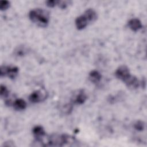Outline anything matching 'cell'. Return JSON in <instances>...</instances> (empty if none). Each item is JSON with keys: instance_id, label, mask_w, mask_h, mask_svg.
I'll return each mask as SVG.
<instances>
[{"instance_id": "1", "label": "cell", "mask_w": 147, "mask_h": 147, "mask_svg": "<svg viewBox=\"0 0 147 147\" xmlns=\"http://www.w3.org/2000/svg\"><path fill=\"white\" fill-rule=\"evenodd\" d=\"M29 18L32 22L41 27H46L49 22V13L42 9H35L29 13Z\"/></svg>"}, {"instance_id": "2", "label": "cell", "mask_w": 147, "mask_h": 147, "mask_svg": "<svg viewBox=\"0 0 147 147\" xmlns=\"http://www.w3.org/2000/svg\"><path fill=\"white\" fill-rule=\"evenodd\" d=\"M96 18L97 14L96 11L92 9H88L83 14L76 18V27L78 30H82L85 28L89 23L95 21Z\"/></svg>"}, {"instance_id": "3", "label": "cell", "mask_w": 147, "mask_h": 147, "mask_svg": "<svg viewBox=\"0 0 147 147\" xmlns=\"http://www.w3.org/2000/svg\"><path fill=\"white\" fill-rule=\"evenodd\" d=\"M74 138L67 134H52L48 137V144L49 146H63L69 142H74Z\"/></svg>"}, {"instance_id": "4", "label": "cell", "mask_w": 147, "mask_h": 147, "mask_svg": "<svg viewBox=\"0 0 147 147\" xmlns=\"http://www.w3.org/2000/svg\"><path fill=\"white\" fill-rule=\"evenodd\" d=\"M18 68L16 66H3L2 65L0 69V75L7 76L10 79H14L18 74Z\"/></svg>"}, {"instance_id": "5", "label": "cell", "mask_w": 147, "mask_h": 147, "mask_svg": "<svg viewBox=\"0 0 147 147\" xmlns=\"http://www.w3.org/2000/svg\"><path fill=\"white\" fill-rule=\"evenodd\" d=\"M117 78L122 80L124 83L131 76L130 70L126 65H121L119 67L115 72Z\"/></svg>"}, {"instance_id": "6", "label": "cell", "mask_w": 147, "mask_h": 147, "mask_svg": "<svg viewBox=\"0 0 147 147\" xmlns=\"http://www.w3.org/2000/svg\"><path fill=\"white\" fill-rule=\"evenodd\" d=\"M45 98L46 95L42 93L40 90L33 91L29 96V101L33 103H38L42 100H45Z\"/></svg>"}, {"instance_id": "7", "label": "cell", "mask_w": 147, "mask_h": 147, "mask_svg": "<svg viewBox=\"0 0 147 147\" xmlns=\"http://www.w3.org/2000/svg\"><path fill=\"white\" fill-rule=\"evenodd\" d=\"M87 99V96L86 94L84 92L83 90H80L78 93L74 96L72 99V105H82L85 102Z\"/></svg>"}, {"instance_id": "8", "label": "cell", "mask_w": 147, "mask_h": 147, "mask_svg": "<svg viewBox=\"0 0 147 147\" xmlns=\"http://www.w3.org/2000/svg\"><path fill=\"white\" fill-rule=\"evenodd\" d=\"M32 133L36 138V142H42V138L45 135V131L44 128L40 125L36 126L33 128Z\"/></svg>"}, {"instance_id": "9", "label": "cell", "mask_w": 147, "mask_h": 147, "mask_svg": "<svg viewBox=\"0 0 147 147\" xmlns=\"http://www.w3.org/2000/svg\"><path fill=\"white\" fill-rule=\"evenodd\" d=\"M126 86L130 89L134 90L140 86V82L138 79L133 75L131 76L125 82Z\"/></svg>"}, {"instance_id": "10", "label": "cell", "mask_w": 147, "mask_h": 147, "mask_svg": "<svg viewBox=\"0 0 147 147\" xmlns=\"http://www.w3.org/2000/svg\"><path fill=\"white\" fill-rule=\"evenodd\" d=\"M128 26L131 30L136 32L142 28L141 22L137 18H132L128 22Z\"/></svg>"}, {"instance_id": "11", "label": "cell", "mask_w": 147, "mask_h": 147, "mask_svg": "<svg viewBox=\"0 0 147 147\" xmlns=\"http://www.w3.org/2000/svg\"><path fill=\"white\" fill-rule=\"evenodd\" d=\"M88 78H89V80L92 83L96 84L100 81L102 78V75L98 71L93 70L89 73Z\"/></svg>"}, {"instance_id": "12", "label": "cell", "mask_w": 147, "mask_h": 147, "mask_svg": "<svg viewBox=\"0 0 147 147\" xmlns=\"http://www.w3.org/2000/svg\"><path fill=\"white\" fill-rule=\"evenodd\" d=\"M13 107L16 110H23L26 107V103L22 99H17L13 103Z\"/></svg>"}, {"instance_id": "13", "label": "cell", "mask_w": 147, "mask_h": 147, "mask_svg": "<svg viewBox=\"0 0 147 147\" xmlns=\"http://www.w3.org/2000/svg\"><path fill=\"white\" fill-rule=\"evenodd\" d=\"M145 123L142 121H137L134 124V128L140 131H141L145 129Z\"/></svg>"}, {"instance_id": "14", "label": "cell", "mask_w": 147, "mask_h": 147, "mask_svg": "<svg viewBox=\"0 0 147 147\" xmlns=\"http://www.w3.org/2000/svg\"><path fill=\"white\" fill-rule=\"evenodd\" d=\"M9 94V90H7V87L3 84L1 85L0 88V95L1 98H6L8 96Z\"/></svg>"}, {"instance_id": "15", "label": "cell", "mask_w": 147, "mask_h": 147, "mask_svg": "<svg viewBox=\"0 0 147 147\" xmlns=\"http://www.w3.org/2000/svg\"><path fill=\"white\" fill-rule=\"evenodd\" d=\"M26 53V49L24 47H19L15 50V54L18 56H22Z\"/></svg>"}, {"instance_id": "16", "label": "cell", "mask_w": 147, "mask_h": 147, "mask_svg": "<svg viewBox=\"0 0 147 147\" xmlns=\"http://www.w3.org/2000/svg\"><path fill=\"white\" fill-rule=\"evenodd\" d=\"M10 3L7 1H2L0 2V9L1 10H5L10 7Z\"/></svg>"}, {"instance_id": "17", "label": "cell", "mask_w": 147, "mask_h": 147, "mask_svg": "<svg viewBox=\"0 0 147 147\" xmlns=\"http://www.w3.org/2000/svg\"><path fill=\"white\" fill-rule=\"evenodd\" d=\"M70 1H57V5L61 9L66 8L69 5Z\"/></svg>"}, {"instance_id": "18", "label": "cell", "mask_w": 147, "mask_h": 147, "mask_svg": "<svg viewBox=\"0 0 147 147\" xmlns=\"http://www.w3.org/2000/svg\"><path fill=\"white\" fill-rule=\"evenodd\" d=\"M47 6L49 7H53L57 5V1L55 0H49L46 2Z\"/></svg>"}, {"instance_id": "19", "label": "cell", "mask_w": 147, "mask_h": 147, "mask_svg": "<svg viewBox=\"0 0 147 147\" xmlns=\"http://www.w3.org/2000/svg\"><path fill=\"white\" fill-rule=\"evenodd\" d=\"M3 146H14V144L13 142H12L11 141H8L7 142H4V144H3Z\"/></svg>"}]
</instances>
